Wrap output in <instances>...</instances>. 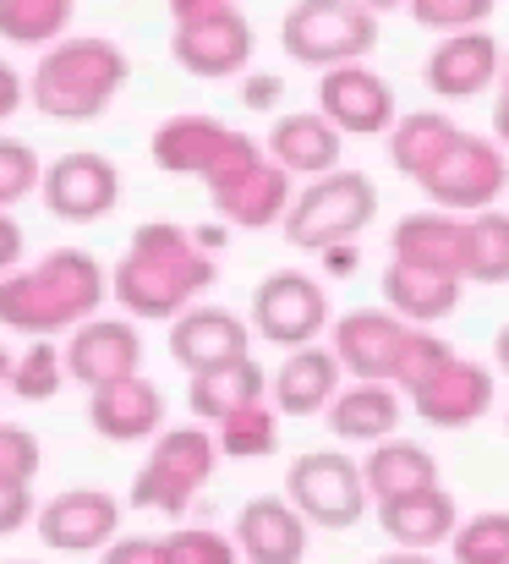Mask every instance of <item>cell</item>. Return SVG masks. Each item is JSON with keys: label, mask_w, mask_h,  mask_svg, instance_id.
Listing matches in <instances>:
<instances>
[{"label": "cell", "mask_w": 509, "mask_h": 564, "mask_svg": "<svg viewBox=\"0 0 509 564\" xmlns=\"http://www.w3.org/2000/svg\"><path fill=\"white\" fill-rule=\"evenodd\" d=\"M219 460V438L197 422L186 427H165L149 449V460L132 477V505L138 510H160V516H186L192 494L214 477Z\"/></svg>", "instance_id": "obj_6"}, {"label": "cell", "mask_w": 509, "mask_h": 564, "mask_svg": "<svg viewBox=\"0 0 509 564\" xmlns=\"http://www.w3.org/2000/svg\"><path fill=\"white\" fill-rule=\"evenodd\" d=\"M170 61L186 77H208V83L236 77L252 61V22L241 11H225V17H208V22H181L170 33Z\"/></svg>", "instance_id": "obj_14"}, {"label": "cell", "mask_w": 509, "mask_h": 564, "mask_svg": "<svg viewBox=\"0 0 509 564\" xmlns=\"http://www.w3.org/2000/svg\"><path fill=\"white\" fill-rule=\"evenodd\" d=\"M461 527L455 516V499L433 482V488H411V494H394V499H378V532L394 543V549H422L433 554L438 543H450Z\"/></svg>", "instance_id": "obj_24"}, {"label": "cell", "mask_w": 509, "mask_h": 564, "mask_svg": "<svg viewBox=\"0 0 509 564\" xmlns=\"http://www.w3.org/2000/svg\"><path fill=\"white\" fill-rule=\"evenodd\" d=\"M339 389H345V368H339L335 346L324 351L318 340L313 346H296L280 362V373L269 378V400H274L280 416H318V411L335 405Z\"/></svg>", "instance_id": "obj_23"}, {"label": "cell", "mask_w": 509, "mask_h": 564, "mask_svg": "<svg viewBox=\"0 0 509 564\" xmlns=\"http://www.w3.org/2000/svg\"><path fill=\"white\" fill-rule=\"evenodd\" d=\"M494 362H499V373H509V324L499 329V340H494Z\"/></svg>", "instance_id": "obj_52"}, {"label": "cell", "mask_w": 509, "mask_h": 564, "mask_svg": "<svg viewBox=\"0 0 509 564\" xmlns=\"http://www.w3.org/2000/svg\"><path fill=\"white\" fill-rule=\"evenodd\" d=\"M99 307H105V269L83 247H50L33 269H11L0 280V329L33 340L77 329Z\"/></svg>", "instance_id": "obj_2"}, {"label": "cell", "mask_w": 509, "mask_h": 564, "mask_svg": "<svg viewBox=\"0 0 509 564\" xmlns=\"http://www.w3.org/2000/svg\"><path fill=\"white\" fill-rule=\"evenodd\" d=\"M329 318H335V307H329L324 285L302 269H280L252 291V329L269 346H285V351L313 346L329 329Z\"/></svg>", "instance_id": "obj_8"}, {"label": "cell", "mask_w": 509, "mask_h": 564, "mask_svg": "<svg viewBox=\"0 0 509 564\" xmlns=\"http://www.w3.org/2000/svg\"><path fill=\"white\" fill-rule=\"evenodd\" d=\"M165 549H170V564H236L241 560L236 538H225L214 527H175L165 538Z\"/></svg>", "instance_id": "obj_39"}, {"label": "cell", "mask_w": 509, "mask_h": 564, "mask_svg": "<svg viewBox=\"0 0 509 564\" xmlns=\"http://www.w3.org/2000/svg\"><path fill=\"white\" fill-rule=\"evenodd\" d=\"M6 394H11V357H6V346H0V405H6Z\"/></svg>", "instance_id": "obj_54"}, {"label": "cell", "mask_w": 509, "mask_h": 564, "mask_svg": "<svg viewBox=\"0 0 509 564\" xmlns=\"http://www.w3.org/2000/svg\"><path fill=\"white\" fill-rule=\"evenodd\" d=\"M33 516H39L33 488H6V482H0V538H11V532L33 527Z\"/></svg>", "instance_id": "obj_44"}, {"label": "cell", "mask_w": 509, "mask_h": 564, "mask_svg": "<svg viewBox=\"0 0 509 564\" xmlns=\"http://www.w3.org/2000/svg\"><path fill=\"white\" fill-rule=\"evenodd\" d=\"M241 564H302L307 560V516L285 494H258L236 516Z\"/></svg>", "instance_id": "obj_18"}, {"label": "cell", "mask_w": 509, "mask_h": 564, "mask_svg": "<svg viewBox=\"0 0 509 564\" xmlns=\"http://www.w3.org/2000/svg\"><path fill=\"white\" fill-rule=\"evenodd\" d=\"M411 411L427 422V427H472L494 411V368L472 362V357H455L438 378H427L416 394H411Z\"/></svg>", "instance_id": "obj_20"}, {"label": "cell", "mask_w": 509, "mask_h": 564, "mask_svg": "<svg viewBox=\"0 0 509 564\" xmlns=\"http://www.w3.org/2000/svg\"><path fill=\"white\" fill-rule=\"evenodd\" d=\"M285 499L307 516V527L324 532H345L367 516V477L361 460H350L345 449H307L291 460L285 471Z\"/></svg>", "instance_id": "obj_7"}, {"label": "cell", "mask_w": 509, "mask_h": 564, "mask_svg": "<svg viewBox=\"0 0 509 564\" xmlns=\"http://www.w3.org/2000/svg\"><path fill=\"white\" fill-rule=\"evenodd\" d=\"M77 0H0V39L22 50H50L66 39Z\"/></svg>", "instance_id": "obj_32"}, {"label": "cell", "mask_w": 509, "mask_h": 564, "mask_svg": "<svg viewBox=\"0 0 509 564\" xmlns=\"http://www.w3.org/2000/svg\"><path fill=\"white\" fill-rule=\"evenodd\" d=\"M225 143H230V127H225L219 116L181 110V116H165V121L154 127L149 154H154V165H160L165 176H197V182H203Z\"/></svg>", "instance_id": "obj_25"}, {"label": "cell", "mask_w": 509, "mask_h": 564, "mask_svg": "<svg viewBox=\"0 0 509 564\" xmlns=\"http://www.w3.org/2000/svg\"><path fill=\"white\" fill-rule=\"evenodd\" d=\"M372 564H438V560L422 554V549H394V554H383V560H372Z\"/></svg>", "instance_id": "obj_50"}, {"label": "cell", "mask_w": 509, "mask_h": 564, "mask_svg": "<svg viewBox=\"0 0 509 564\" xmlns=\"http://www.w3.org/2000/svg\"><path fill=\"white\" fill-rule=\"evenodd\" d=\"M170 6V22L181 28V22H208V17H225V11H236V0H165Z\"/></svg>", "instance_id": "obj_46"}, {"label": "cell", "mask_w": 509, "mask_h": 564, "mask_svg": "<svg viewBox=\"0 0 509 564\" xmlns=\"http://www.w3.org/2000/svg\"><path fill=\"white\" fill-rule=\"evenodd\" d=\"M22 105H28V77H17V72L0 61V121H11Z\"/></svg>", "instance_id": "obj_47"}, {"label": "cell", "mask_w": 509, "mask_h": 564, "mask_svg": "<svg viewBox=\"0 0 509 564\" xmlns=\"http://www.w3.org/2000/svg\"><path fill=\"white\" fill-rule=\"evenodd\" d=\"M405 335H411V324L400 313H345L335 318L329 346H335L345 378H389L394 383Z\"/></svg>", "instance_id": "obj_21"}, {"label": "cell", "mask_w": 509, "mask_h": 564, "mask_svg": "<svg viewBox=\"0 0 509 564\" xmlns=\"http://www.w3.org/2000/svg\"><path fill=\"white\" fill-rule=\"evenodd\" d=\"M160 422H165V394L154 389V378L132 373V378L88 389V427L99 438H110V444L160 438Z\"/></svg>", "instance_id": "obj_19"}, {"label": "cell", "mask_w": 509, "mask_h": 564, "mask_svg": "<svg viewBox=\"0 0 509 564\" xmlns=\"http://www.w3.org/2000/svg\"><path fill=\"white\" fill-rule=\"evenodd\" d=\"M11 564H22V560H11Z\"/></svg>", "instance_id": "obj_57"}, {"label": "cell", "mask_w": 509, "mask_h": 564, "mask_svg": "<svg viewBox=\"0 0 509 564\" xmlns=\"http://www.w3.org/2000/svg\"><path fill=\"white\" fill-rule=\"evenodd\" d=\"M192 236H197V247H203V252H214V247L225 241V230H219V225H208V230H192Z\"/></svg>", "instance_id": "obj_53"}, {"label": "cell", "mask_w": 509, "mask_h": 564, "mask_svg": "<svg viewBox=\"0 0 509 564\" xmlns=\"http://www.w3.org/2000/svg\"><path fill=\"white\" fill-rule=\"evenodd\" d=\"M455 564H509V510H483L455 527Z\"/></svg>", "instance_id": "obj_37"}, {"label": "cell", "mask_w": 509, "mask_h": 564, "mask_svg": "<svg viewBox=\"0 0 509 564\" xmlns=\"http://www.w3.org/2000/svg\"><path fill=\"white\" fill-rule=\"evenodd\" d=\"M214 438H219L225 460H263V455H274V438H280L274 400H252V405L230 411L225 422H214Z\"/></svg>", "instance_id": "obj_33"}, {"label": "cell", "mask_w": 509, "mask_h": 564, "mask_svg": "<svg viewBox=\"0 0 509 564\" xmlns=\"http://www.w3.org/2000/svg\"><path fill=\"white\" fill-rule=\"evenodd\" d=\"M116 527H121V505H116L105 488H66V494H55L50 505H39V516H33L39 543L55 549V554L110 549V543H116Z\"/></svg>", "instance_id": "obj_12"}, {"label": "cell", "mask_w": 509, "mask_h": 564, "mask_svg": "<svg viewBox=\"0 0 509 564\" xmlns=\"http://www.w3.org/2000/svg\"><path fill=\"white\" fill-rule=\"evenodd\" d=\"M99 564H170L165 538H116Z\"/></svg>", "instance_id": "obj_43"}, {"label": "cell", "mask_w": 509, "mask_h": 564, "mask_svg": "<svg viewBox=\"0 0 509 564\" xmlns=\"http://www.w3.org/2000/svg\"><path fill=\"white\" fill-rule=\"evenodd\" d=\"M280 94H285V83L269 77V72H252V77L241 83V105H247V110H274Z\"/></svg>", "instance_id": "obj_45"}, {"label": "cell", "mask_w": 509, "mask_h": 564, "mask_svg": "<svg viewBox=\"0 0 509 564\" xmlns=\"http://www.w3.org/2000/svg\"><path fill=\"white\" fill-rule=\"evenodd\" d=\"M318 110L335 121L345 138H389V127L400 121L394 88L367 61L318 72Z\"/></svg>", "instance_id": "obj_11"}, {"label": "cell", "mask_w": 509, "mask_h": 564, "mask_svg": "<svg viewBox=\"0 0 509 564\" xmlns=\"http://www.w3.org/2000/svg\"><path fill=\"white\" fill-rule=\"evenodd\" d=\"M361 477H367V494H372V505H378V499H394V494H411V488H433V482H438V460H433V449H422V444L383 438V444L367 449Z\"/></svg>", "instance_id": "obj_31"}, {"label": "cell", "mask_w": 509, "mask_h": 564, "mask_svg": "<svg viewBox=\"0 0 509 564\" xmlns=\"http://www.w3.org/2000/svg\"><path fill=\"white\" fill-rule=\"evenodd\" d=\"M411 22L427 28V33H472V28H488V17L499 11V0H405Z\"/></svg>", "instance_id": "obj_38"}, {"label": "cell", "mask_w": 509, "mask_h": 564, "mask_svg": "<svg viewBox=\"0 0 509 564\" xmlns=\"http://www.w3.org/2000/svg\"><path fill=\"white\" fill-rule=\"evenodd\" d=\"M356 6H367V11H378V17H383V11H394V6H405V0H356Z\"/></svg>", "instance_id": "obj_55"}, {"label": "cell", "mask_w": 509, "mask_h": 564, "mask_svg": "<svg viewBox=\"0 0 509 564\" xmlns=\"http://www.w3.org/2000/svg\"><path fill=\"white\" fill-rule=\"evenodd\" d=\"M466 296V280L438 274V269H416V263H389L383 269V307L400 313L405 324L433 329L438 318H450Z\"/></svg>", "instance_id": "obj_27"}, {"label": "cell", "mask_w": 509, "mask_h": 564, "mask_svg": "<svg viewBox=\"0 0 509 564\" xmlns=\"http://www.w3.org/2000/svg\"><path fill=\"white\" fill-rule=\"evenodd\" d=\"M505 72V50L488 28H472V33H450L444 44H433L427 66H422V83L438 94V99H477L483 88H494Z\"/></svg>", "instance_id": "obj_16"}, {"label": "cell", "mask_w": 509, "mask_h": 564, "mask_svg": "<svg viewBox=\"0 0 509 564\" xmlns=\"http://www.w3.org/2000/svg\"><path fill=\"white\" fill-rule=\"evenodd\" d=\"M17 263H22V230H17V219L0 208V280H6Z\"/></svg>", "instance_id": "obj_48"}, {"label": "cell", "mask_w": 509, "mask_h": 564, "mask_svg": "<svg viewBox=\"0 0 509 564\" xmlns=\"http://www.w3.org/2000/svg\"><path fill=\"white\" fill-rule=\"evenodd\" d=\"M252 400H269V373H263L252 357L186 378V411H192L197 422H208V427H214V422H225L230 411L252 405Z\"/></svg>", "instance_id": "obj_30"}, {"label": "cell", "mask_w": 509, "mask_h": 564, "mask_svg": "<svg viewBox=\"0 0 509 564\" xmlns=\"http://www.w3.org/2000/svg\"><path fill=\"white\" fill-rule=\"evenodd\" d=\"M494 132H499V149L509 154V99H499V110H494Z\"/></svg>", "instance_id": "obj_51"}, {"label": "cell", "mask_w": 509, "mask_h": 564, "mask_svg": "<svg viewBox=\"0 0 509 564\" xmlns=\"http://www.w3.org/2000/svg\"><path fill=\"white\" fill-rule=\"evenodd\" d=\"M372 214H378V187L367 182V171L339 165L291 197V214L280 219V230L296 252H324L335 241H356L372 225Z\"/></svg>", "instance_id": "obj_5"}, {"label": "cell", "mask_w": 509, "mask_h": 564, "mask_svg": "<svg viewBox=\"0 0 509 564\" xmlns=\"http://www.w3.org/2000/svg\"><path fill=\"white\" fill-rule=\"evenodd\" d=\"M143 368V335H138V318H88L72 329L66 340V378H77L83 389H99V383H116V378H132Z\"/></svg>", "instance_id": "obj_13"}, {"label": "cell", "mask_w": 509, "mask_h": 564, "mask_svg": "<svg viewBox=\"0 0 509 564\" xmlns=\"http://www.w3.org/2000/svg\"><path fill=\"white\" fill-rule=\"evenodd\" d=\"M252 357V329L225 313V307H186L181 318H170V362L181 373H208V368H225V362H241Z\"/></svg>", "instance_id": "obj_15"}, {"label": "cell", "mask_w": 509, "mask_h": 564, "mask_svg": "<svg viewBox=\"0 0 509 564\" xmlns=\"http://www.w3.org/2000/svg\"><path fill=\"white\" fill-rule=\"evenodd\" d=\"M372 44H378V11L356 0H296L280 17V50L313 72L367 61Z\"/></svg>", "instance_id": "obj_4"}, {"label": "cell", "mask_w": 509, "mask_h": 564, "mask_svg": "<svg viewBox=\"0 0 509 564\" xmlns=\"http://www.w3.org/2000/svg\"><path fill=\"white\" fill-rule=\"evenodd\" d=\"M318 258H324V274L345 280V274H356V258H361V252H356V241H335V247H324Z\"/></svg>", "instance_id": "obj_49"}, {"label": "cell", "mask_w": 509, "mask_h": 564, "mask_svg": "<svg viewBox=\"0 0 509 564\" xmlns=\"http://www.w3.org/2000/svg\"><path fill=\"white\" fill-rule=\"evenodd\" d=\"M389 252H394V263H416V269H438V274L466 280V269H472V219H455L450 208L405 214L389 230Z\"/></svg>", "instance_id": "obj_17"}, {"label": "cell", "mask_w": 509, "mask_h": 564, "mask_svg": "<svg viewBox=\"0 0 509 564\" xmlns=\"http://www.w3.org/2000/svg\"><path fill=\"white\" fill-rule=\"evenodd\" d=\"M132 61L116 39H61L28 72V105L50 121H94L127 88Z\"/></svg>", "instance_id": "obj_3"}, {"label": "cell", "mask_w": 509, "mask_h": 564, "mask_svg": "<svg viewBox=\"0 0 509 564\" xmlns=\"http://www.w3.org/2000/svg\"><path fill=\"white\" fill-rule=\"evenodd\" d=\"M39 182H44L39 154L28 143H17V138H0V208H11L28 192H39Z\"/></svg>", "instance_id": "obj_41"}, {"label": "cell", "mask_w": 509, "mask_h": 564, "mask_svg": "<svg viewBox=\"0 0 509 564\" xmlns=\"http://www.w3.org/2000/svg\"><path fill=\"white\" fill-rule=\"evenodd\" d=\"M39 197L50 208V219H66V225H94L116 208L121 197V171L94 154V149H72L61 160L44 165V182H39Z\"/></svg>", "instance_id": "obj_10"}, {"label": "cell", "mask_w": 509, "mask_h": 564, "mask_svg": "<svg viewBox=\"0 0 509 564\" xmlns=\"http://www.w3.org/2000/svg\"><path fill=\"white\" fill-rule=\"evenodd\" d=\"M214 274H219L214 252H203L192 230L170 219H149L132 230L121 263L110 269V296L138 324H170L192 307V296L214 285Z\"/></svg>", "instance_id": "obj_1"}, {"label": "cell", "mask_w": 509, "mask_h": 564, "mask_svg": "<svg viewBox=\"0 0 509 564\" xmlns=\"http://www.w3.org/2000/svg\"><path fill=\"white\" fill-rule=\"evenodd\" d=\"M499 99H509V55H505V72H499Z\"/></svg>", "instance_id": "obj_56"}, {"label": "cell", "mask_w": 509, "mask_h": 564, "mask_svg": "<svg viewBox=\"0 0 509 564\" xmlns=\"http://www.w3.org/2000/svg\"><path fill=\"white\" fill-rule=\"evenodd\" d=\"M466 280L509 285V214H499V208L472 214V269H466Z\"/></svg>", "instance_id": "obj_34"}, {"label": "cell", "mask_w": 509, "mask_h": 564, "mask_svg": "<svg viewBox=\"0 0 509 564\" xmlns=\"http://www.w3.org/2000/svg\"><path fill=\"white\" fill-rule=\"evenodd\" d=\"M461 143V127L444 116V110H411V116H400L394 127H389V165L405 176V182H427L438 165H444V154Z\"/></svg>", "instance_id": "obj_28"}, {"label": "cell", "mask_w": 509, "mask_h": 564, "mask_svg": "<svg viewBox=\"0 0 509 564\" xmlns=\"http://www.w3.org/2000/svg\"><path fill=\"white\" fill-rule=\"evenodd\" d=\"M505 187L509 154L499 149V138H477V132H461V143L444 154V165L422 182V192L450 214H483L505 197Z\"/></svg>", "instance_id": "obj_9"}, {"label": "cell", "mask_w": 509, "mask_h": 564, "mask_svg": "<svg viewBox=\"0 0 509 564\" xmlns=\"http://www.w3.org/2000/svg\"><path fill=\"white\" fill-rule=\"evenodd\" d=\"M324 416H329V433L345 444H383L400 427V389L389 378H350Z\"/></svg>", "instance_id": "obj_26"}, {"label": "cell", "mask_w": 509, "mask_h": 564, "mask_svg": "<svg viewBox=\"0 0 509 564\" xmlns=\"http://www.w3.org/2000/svg\"><path fill=\"white\" fill-rule=\"evenodd\" d=\"M61 378H66V351L50 346V340H33L17 362H11V394L39 405L50 394H61Z\"/></svg>", "instance_id": "obj_35"}, {"label": "cell", "mask_w": 509, "mask_h": 564, "mask_svg": "<svg viewBox=\"0 0 509 564\" xmlns=\"http://www.w3.org/2000/svg\"><path fill=\"white\" fill-rule=\"evenodd\" d=\"M263 160H269V154H263V143H252L247 132H230V143L219 149V160H214V165H208V176H203L208 197H214V192H230L236 182H247Z\"/></svg>", "instance_id": "obj_42"}, {"label": "cell", "mask_w": 509, "mask_h": 564, "mask_svg": "<svg viewBox=\"0 0 509 564\" xmlns=\"http://www.w3.org/2000/svg\"><path fill=\"white\" fill-rule=\"evenodd\" d=\"M450 362H455V346H450L444 335H433V329L411 324L405 351H400V368H394V389H400V394H416L427 378H438Z\"/></svg>", "instance_id": "obj_36"}, {"label": "cell", "mask_w": 509, "mask_h": 564, "mask_svg": "<svg viewBox=\"0 0 509 564\" xmlns=\"http://www.w3.org/2000/svg\"><path fill=\"white\" fill-rule=\"evenodd\" d=\"M39 466H44L39 438L28 427H17V422H0V482L6 488H28L39 477Z\"/></svg>", "instance_id": "obj_40"}, {"label": "cell", "mask_w": 509, "mask_h": 564, "mask_svg": "<svg viewBox=\"0 0 509 564\" xmlns=\"http://www.w3.org/2000/svg\"><path fill=\"white\" fill-rule=\"evenodd\" d=\"M263 154H269L280 171H291V176H313V182H318V176L339 171L345 132H339L324 110H296V116H280V121L269 127Z\"/></svg>", "instance_id": "obj_22"}, {"label": "cell", "mask_w": 509, "mask_h": 564, "mask_svg": "<svg viewBox=\"0 0 509 564\" xmlns=\"http://www.w3.org/2000/svg\"><path fill=\"white\" fill-rule=\"evenodd\" d=\"M291 197H296L291 192V171H280L274 160H263L247 182H236L230 192H214L208 203L236 230H269V225H280L291 214Z\"/></svg>", "instance_id": "obj_29"}]
</instances>
